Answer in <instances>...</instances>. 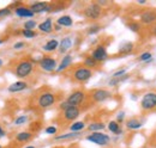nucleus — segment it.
<instances>
[{
	"mask_svg": "<svg viewBox=\"0 0 156 148\" xmlns=\"http://www.w3.org/2000/svg\"><path fill=\"white\" fill-rule=\"evenodd\" d=\"M33 69H34V63L28 59H23L16 63L13 72L18 78L23 79V78H28L31 74Z\"/></svg>",
	"mask_w": 156,
	"mask_h": 148,
	"instance_id": "obj_1",
	"label": "nucleus"
},
{
	"mask_svg": "<svg viewBox=\"0 0 156 148\" xmlns=\"http://www.w3.org/2000/svg\"><path fill=\"white\" fill-rule=\"evenodd\" d=\"M93 74L94 72L87 68L85 66H77L72 72V80L79 84H83V82H87L93 76Z\"/></svg>",
	"mask_w": 156,
	"mask_h": 148,
	"instance_id": "obj_2",
	"label": "nucleus"
},
{
	"mask_svg": "<svg viewBox=\"0 0 156 148\" xmlns=\"http://www.w3.org/2000/svg\"><path fill=\"white\" fill-rule=\"evenodd\" d=\"M57 102L55 93L51 91H43L37 96V106L41 109H47L52 105H54Z\"/></svg>",
	"mask_w": 156,
	"mask_h": 148,
	"instance_id": "obj_3",
	"label": "nucleus"
},
{
	"mask_svg": "<svg viewBox=\"0 0 156 148\" xmlns=\"http://www.w3.org/2000/svg\"><path fill=\"white\" fill-rule=\"evenodd\" d=\"M140 109L143 111H153L156 109V92L150 91V92L144 93L140 100Z\"/></svg>",
	"mask_w": 156,
	"mask_h": 148,
	"instance_id": "obj_4",
	"label": "nucleus"
},
{
	"mask_svg": "<svg viewBox=\"0 0 156 148\" xmlns=\"http://www.w3.org/2000/svg\"><path fill=\"white\" fill-rule=\"evenodd\" d=\"M87 140L98 145V146H108L111 142V137L109 135L102 133V131H98V133H91L87 136Z\"/></svg>",
	"mask_w": 156,
	"mask_h": 148,
	"instance_id": "obj_5",
	"label": "nucleus"
},
{
	"mask_svg": "<svg viewBox=\"0 0 156 148\" xmlns=\"http://www.w3.org/2000/svg\"><path fill=\"white\" fill-rule=\"evenodd\" d=\"M87 98H88V94L84 92V91L77 90V91H73V92L67 97L66 102H67L71 106H77V108H79V106L87 100Z\"/></svg>",
	"mask_w": 156,
	"mask_h": 148,
	"instance_id": "obj_6",
	"label": "nucleus"
},
{
	"mask_svg": "<svg viewBox=\"0 0 156 148\" xmlns=\"http://www.w3.org/2000/svg\"><path fill=\"white\" fill-rule=\"evenodd\" d=\"M111 97H112V93L107 90H103V89L93 90L88 96V98H90L91 102H94V103H103L107 99H109Z\"/></svg>",
	"mask_w": 156,
	"mask_h": 148,
	"instance_id": "obj_7",
	"label": "nucleus"
},
{
	"mask_svg": "<svg viewBox=\"0 0 156 148\" xmlns=\"http://www.w3.org/2000/svg\"><path fill=\"white\" fill-rule=\"evenodd\" d=\"M101 13H102V7L98 5V2H91L89 4L84 11H83V15L87 17L88 19H98L101 17Z\"/></svg>",
	"mask_w": 156,
	"mask_h": 148,
	"instance_id": "obj_8",
	"label": "nucleus"
},
{
	"mask_svg": "<svg viewBox=\"0 0 156 148\" xmlns=\"http://www.w3.org/2000/svg\"><path fill=\"white\" fill-rule=\"evenodd\" d=\"M40 67L42 71L44 72H54L57 71L58 66H57V61L55 59H53L52 56H43L40 60Z\"/></svg>",
	"mask_w": 156,
	"mask_h": 148,
	"instance_id": "obj_9",
	"label": "nucleus"
},
{
	"mask_svg": "<svg viewBox=\"0 0 156 148\" xmlns=\"http://www.w3.org/2000/svg\"><path fill=\"white\" fill-rule=\"evenodd\" d=\"M91 57L98 62V63H101V62H103V61H106L107 59H108V53H107V49H106V45L105 44H98L95 47V49L91 52Z\"/></svg>",
	"mask_w": 156,
	"mask_h": 148,
	"instance_id": "obj_10",
	"label": "nucleus"
},
{
	"mask_svg": "<svg viewBox=\"0 0 156 148\" xmlns=\"http://www.w3.org/2000/svg\"><path fill=\"white\" fill-rule=\"evenodd\" d=\"M139 22L143 25H151L156 23V11L155 10H145L139 15Z\"/></svg>",
	"mask_w": 156,
	"mask_h": 148,
	"instance_id": "obj_11",
	"label": "nucleus"
},
{
	"mask_svg": "<svg viewBox=\"0 0 156 148\" xmlns=\"http://www.w3.org/2000/svg\"><path fill=\"white\" fill-rule=\"evenodd\" d=\"M80 115V109L77 106H70L69 109L62 111L61 117L65 122H73L75 119H77L78 116Z\"/></svg>",
	"mask_w": 156,
	"mask_h": 148,
	"instance_id": "obj_12",
	"label": "nucleus"
},
{
	"mask_svg": "<svg viewBox=\"0 0 156 148\" xmlns=\"http://www.w3.org/2000/svg\"><path fill=\"white\" fill-rule=\"evenodd\" d=\"M49 5L51 2L47 1H36L30 4L29 7L34 13H43V12H49Z\"/></svg>",
	"mask_w": 156,
	"mask_h": 148,
	"instance_id": "obj_13",
	"label": "nucleus"
},
{
	"mask_svg": "<svg viewBox=\"0 0 156 148\" xmlns=\"http://www.w3.org/2000/svg\"><path fill=\"white\" fill-rule=\"evenodd\" d=\"M15 12H16V15L20 17V18H33L34 17V12L30 10V7L29 6H25V5H22L20 7H17V8H15Z\"/></svg>",
	"mask_w": 156,
	"mask_h": 148,
	"instance_id": "obj_14",
	"label": "nucleus"
},
{
	"mask_svg": "<svg viewBox=\"0 0 156 148\" xmlns=\"http://www.w3.org/2000/svg\"><path fill=\"white\" fill-rule=\"evenodd\" d=\"M71 48H72V38L69 36L64 37V38L61 39V42L59 43L58 52L60 54H66Z\"/></svg>",
	"mask_w": 156,
	"mask_h": 148,
	"instance_id": "obj_15",
	"label": "nucleus"
},
{
	"mask_svg": "<svg viewBox=\"0 0 156 148\" xmlns=\"http://www.w3.org/2000/svg\"><path fill=\"white\" fill-rule=\"evenodd\" d=\"M135 49V44L132 42H124L118 50V55H129L133 52Z\"/></svg>",
	"mask_w": 156,
	"mask_h": 148,
	"instance_id": "obj_16",
	"label": "nucleus"
},
{
	"mask_svg": "<svg viewBox=\"0 0 156 148\" xmlns=\"http://www.w3.org/2000/svg\"><path fill=\"white\" fill-rule=\"evenodd\" d=\"M72 60H73V57H72V55H70V54H67V55L64 56V57H62V60H61V62H60V65H59L58 68H57V72L60 73V72L66 71V69L71 66Z\"/></svg>",
	"mask_w": 156,
	"mask_h": 148,
	"instance_id": "obj_17",
	"label": "nucleus"
},
{
	"mask_svg": "<svg viewBox=\"0 0 156 148\" xmlns=\"http://www.w3.org/2000/svg\"><path fill=\"white\" fill-rule=\"evenodd\" d=\"M143 127V121H140L139 118L137 117H132V118H129L126 121V128L130 130H138Z\"/></svg>",
	"mask_w": 156,
	"mask_h": 148,
	"instance_id": "obj_18",
	"label": "nucleus"
},
{
	"mask_svg": "<svg viewBox=\"0 0 156 148\" xmlns=\"http://www.w3.org/2000/svg\"><path fill=\"white\" fill-rule=\"evenodd\" d=\"M39 30L41 32H44V34H51L54 30L52 18H47L44 22H42L41 24H39Z\"/></svg>",
	"mask_w": 156,
	"mask_h": 148,
	"instance_id": "obj_19",
	"label": "nucleus"
},
{
	"mask_svg": "<svg viewBox=\"0 0 156 148\" xmlns=\"http://www.w3.org/2000/svg\"><path fill=\"white\" fill-rule=\"evenodd\" d=\"M27 89H28V82H25V81H16V82H13L12 85L9 86V91L13 93L24 91Z\"/></svg>",
	"mask_w": 156,
	"mask_h": 148,
	"instance_id": "obj_20",
	"label": "nucleus"
},
{
	"mask_svg": "<svg viewBox=\"0 0 156 148\" xmlns=\"http://www.w3.org/2000/svg\"><path fill=\"white\" fill-rule=\"evenodd\" d=\"M59 48V42L55 39V38H53V39H49L44 45H43V50L44 52H47V53H52V52H54V50H57Z\"/></svg>",
	"mask_w": 156,
	"mask_h": 148,
	"instance_id": "obj_21",
	"label": "nucleus"
},
{
	"mask_svg": "<svg viewBox=\"0 0 156 148\" xmlns=\"http://www.w3.org/2000/svg\"><path fill=\"white\" fill-rule=\"evenodd\" d=\"M31 137H33V133H31V131H20V133H18V134L16 135V141L23 143V142L30 141Z\"/></svg>",
	"mask_w": 156,
	"mask_h": 148,
	"instance_id": "obj_22",
	"label": "nucleus"
},
{
	"mask_svg": "<svg viewBox=\"0 0 156 148\" xmlns=\"http://www.w3.org/2000/svg\"><path fill=\"white\" fill-rule=\"evenodd\" d=\"M80 135V133H72V131H70V133H67V134H60V135H57L55 137H54V140L55 141H65V140H73V139H76Z\"/></svg>",
	"mask_w": 156,
	"mask_h": 148,
	"instance_id": "obj_23",
	"label": "nucleus"
},
{
	"mask_svg": "<svg viewBox=\"0 0 156 148\" xmlns=\"http://www.w3.org/2000/svg\"><path fill=\"white\" fill-rule=\"evenodd\" d=\"M83 66H85L87 68H89V69H94V68H96L98 66V62H96L93 57H91V55H88L84 57V61H83Z\"/></svg>",
	"mask_w": 156,
	"mask_h": 148,
	"instance_id": "obj_24",
	"label": "nucleus"
},
{
	"mask_svg": "<svg viewBox=\"0 0 156 148\" xmlns=\"http://www.w3.org/2000/svg\"><path fill=\"white\" fill-rule=\"evenodd\" d=\"M108 130L111 131V133H113V134H115V135H120V134H122V129H121V127H120V124L118 123L117 121H111L109 123H108Z\"/></svg>",
	"mask_w": 156,
	"mask_h": 148,
	"instance_id": "obj_25",
	"label": "nucleus"
},
{
	"mask_svg": "<svg viewBox=\"0 0 156 148\" xmlns=\"http://www.w3.org/2000/svg\"><path fill=\"white\" fill-rule=\"evenodd\" d=\"M57 24L60 25V26H66V28H69V26H72L73 19L71 18L70 16H61V17L58 18V20H57Z\"/></svg>",
	"mask_w": 156,
	"mask_h": 148,
	"instance_id": "obj_26",
	"label": "nucleus"
},
{
	"mask_svg": "<svg viewBox=\"0 0 156 148\" xmlns=\"http://www.w3.org/2000/svg\"><path fill=\"white\" fill-rule=\"evenodd\" d=\"M106 128L105 123L103 122H93L88 126V130L89 131H93V133H98V131H101Z\"/></svg>",
	"mask_w": 156,
	"mask_h": 148,
	"instance_id": "obj_27",
	"label": "nucleus"
},
{
	"mask_svg": "<svg viewBox=\"0 0 156 148\" xmlns=\"http://www.w3.org/2000/svg\"><path fill=\"white\" fill-rule=\"evenodd\" d=\"M129 78H130L129 74H125L124 76H120V78H112V79L108 81V85H109V86H117V85H119L120 82L126 81Z\"/></svg>",
	"mask_w": 156,
	"mask_h": 148,
	"instance_id": "obj_28",
	"label": "nucleus"
},
{
	"mask_svg": "<svg viewBox=\"0 0 156 148\" xmlns=\"http://www.w3.org/2000/svg\"><path fill=\"white\" fill-rule=\"evenodd\" d=\"M85 128V123L84 122H73L71 126H70V130L72 133H80L82 130Z\"/></svg>",
	"mask_w": 156,
	"mask_h": 148,
	"instance_id": "obj_29",
	"label": "nucleus"
},
{
	"mask_svg": "<svg viewBox=\"0 0 156 148\" xmlns=\"http://www.w3.org/2000/svg\"><path fill=\"white\" fill-rule=\"evenodd\" d=\"M126 26H127V29L129 30H131L132 32H139L140 31V29H142V26H140V23L139 22H133V20H131V22H129L127 24H126Z\"/></svg>",
	"mask_w": 156,
	"mask_h": 148,
	"instance_id": "obj_30",
	"label": "nucleus"
},
{
	"mask_svg": "<svg viewBox=\"0 0 156 148\" xmlns=\"http://www.w3.org/2000/svg\"><path fill=\"white\" fill-rule=\"evenodd\" d=\"M138 60H139L140 62H149V61L153 60V54H151L150 52H144V53H142V54L139 55Z\"/></svg>",
	"mask_w": 156,
	"mask_h": 148,
	"instance_id": "obj_31",
	"label": "nucleus"
},
{
	"mask_svg": "<svg viewBox=\"0 0 156 148\" xmlns=\"http://www.w3.org/2000/svg\"><path fill=\"white\" fill-rule=\"evenodd\" d=\"M101 29H102V28H101V25H91V26H89V28H88L87 32H88V35H95V34L100 32V30H101Z\"/></svg>",
	"mask_w": 156,
	"mask_h": 148,
	"instance_id": "obj_32",
	"label": "nucleus"
},
{
	"mask_svg": "<svg viewBox=\"0 0 156 148\" xmlns=\"http://www.w3.org/2000/svg\"><path fill=\"white\" fill-rule=\"evenodd\" d=\"M35 26H36V22H35L34 19L27 20V22L24 23V29H27V30H34Z\"/></svg>",
	"mask_w": 156,
	"mask_h": 148,
	"instance_id": "obj_33",
	"label": "nucleus"
},
{
	"mask_svg": "<svg viewBox=\"0 0 156 148\" xmlns=\"http://www.w3.org/2000/svg\"><path fill=\"white\" fill-rule=\"evenodd\" d=\"M27 121H28V116H27V115H22V116L16 118L15 124H16V126H23V124L27 123Z\"/></svg>",
	"mask_w": 156,
	"mask_h": 148,
	"instance_id": "obj_34",
	"label": "nucleus"
},
{
	"mask_svg": "<svg viewBox=\"0 0 156 148\" xmlns=\"http://www.w3.org/2000/svg\"><path fill=\"white\" fill-rule=\"evenodd\" d=\"M22 35L25 37V38H33V37L36 36V32L34 30H27V29H24L22 31Z\"/></svg>",
	"mask_w": 156,
	"mask_h": 148,
	"instance_id": "obj_35",
	"label": "nucleus"
},
{
	"mask_svg": "<svg viewBox=\"0 0 156 148\" xmlns=\"http://www.w3.org/2000/svg\"><path fill=\"white\" fill-rule=\"evenodd\" d=\"M10 15H11V8L10 7H5V8L0 10V18H5V17H7Z\"/></svg>",
	"mask_w": 156,
	"mask_h": 148,
	"instance_id": "obj_36",
	"label": "nucleus"
},
{
	"mask_svg": "<svg viewBox=\"0 0 156 148\" xmlns=\"http://www.w3.org/2000/svg\"><path fill=\"white\" fill-rule=\"evenodd\" d=\"M126 72H127V69H126V68H121V69H118L117 72H114V73H113L112 78H120V76H124L125 74H127Z\"/></svg>",
	"mask_w": 156,
	"mask_h": 148,
	"instance_id": "obj_37",
	"label": "nucleus"
},
{
	"mask_svg": "<svg viewBox=\"0 0 156 148\" xmlns=\"http://www.w3.org/2000/svg\"><path fill=\"white\" fill-rule=\"evenodd\" d=\"M57 131H58V129H57L55 127H53V126H51V127H47V128H46V134H48V135L57 134Z\"/></svg>",
	"mask_w": 156,
	"mask_h": 148,
	"instance_id": "obj_38",
	"label": "nucleus"
},
{
	"mask_svg": "<svg viewBox=\"0 0 156 148\" xmlns=\"http://www.w3.org/2000/svg\"><path fill=\"white\" fill-rule=\"evenodd\" d=\"M124 119H125V112L124 111H121V112H119L117 116V122L120 124V123H122L124 122Z\"/></svg>",
	"mask_w": 156,
	"mask_h": 148,
	"instance_id": "obj_39",
	"label": "nucleus"
},
{
	"mask_svg": "<svg viewBox=\"0 0 156 148\" xmlns=\"http://www.w3.org/2000/svg\"><path fill=\"white\" fill-rule=\"evenodd\" d=\"M24 45H25L24 42H17V43L13 45V48H15V49H22V48H24Z\"/></svg>",
	"mask_w": 156,
	"mask_h": 148,
	"instance_id": "obj_40",
	"label": "nucleus"
},
{
	"mask_svg": "<svg viewBox=\"0 0 156 148\" xmlns=\"http://www.w3.org/2000/svg\"><path fill=\"white\" fill-rule=\"evenodd\" d=\"M54 30H55V31H60V30H61V26L58 25V24H57V25H54Z\"/></svg>",
	"mask_w": 156,
	"mask_h": 148,
	"instance_id": "obj_41",
	"label": "nucleus"
},
{
	"mask_svg": "<svg viewBox=\"0 0 156 148\" xmlns=\"http://www.w3.org/2000/svg\"><path fill=\"white\" fill-rule=\"evenodd\" d=\"M153 35L156 37V24L154 25V28H153Z\"/></svg>",
	"mask_w": 156,
	"mask_h": 148,
	"instance_id": "obj_42",
	"label": "nucleus"
},
{
	"mask_svg": "<svg viewBox=\"0 0 156 148\" xmlns=\"http://www.w3.org/2000/svg\"><path fill=\"white\" fill-rule=\"evenodd\" d=\"M145 2H147L145 0H138V4H139V5H144Z\"/></svg>",
	"mask_w": 156,
	"mask_h": 148,
	"instance_id": "obj_43",
	"label": "nucleus"
},
{
	"mask_svg": "<svg viewBox=\"0 0 156 148\" xmlns=\"http://www.w3.org/2000/svg\"><path fill=\"white\" fill-rule=\"evenodd\" d=\"M4 134H5V131H4V130L1 129V127H0V136H2Z\"/></svg>",
	"mask_w": 156,
	"mask_h": 148,
	"instance_id": "obj_44",
	"label": "nucleus"
},
{
	"mask_svg": "<svg viewBox=\"0 0 156 148\" xmlns=\"http://www.w3.org/2000/svg\"><path fill=\"white\" fill-rule=\"evenodd\" d=\"M25 148H35V147H34V146H27Z\"/></svg>",
	"mask_w": 156,
	"mask_h": 148,
	"instance_id": "obj_45",
	"label": "nucleus"
},
{
	"mask_svg": "<svg viewBox=\"0 0 156 148\" xmlns=\"http://www.w3.org/2000/svg\"><path fill=\"white\" fill-rule=\"evenodd\" d=\"M1 66H2V60L0 59V67H1Z\"/></svg>",
	"mask_w": 156,
	"mask_h": 148,
	"instance_id": "obj_46",
	"label": "nucleus"
},
{
	"mask_svg": "<svg viewBox=\"0 0 156 148\" xmlns=\"http://www.w3.org/2000/svg\"><path fill=\"white\" fill-rule=\"evenodd\" d=\"M0 148H2V147H1V145H0Z\"/></svg>",
	"mask_w": 156,
	"mask_h": 148,
	"instance_id": "obj_47",
	"label": "nucleus"
}]
</instances>
